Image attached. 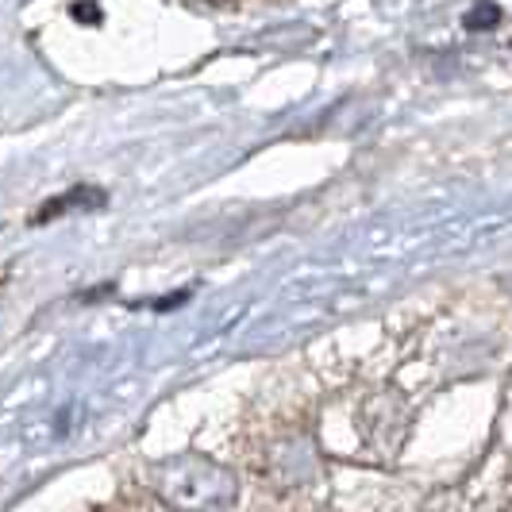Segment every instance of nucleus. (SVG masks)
<instances>
[{
  "instance_id": "obj_1",
  "label": "nucleus",
  "mask_w": 512,
  "mask_h": 512,
  "mask_svg": "<svg viewBox=\"0 0 512 512\" xmlns=\"http://www.w3.org/2000/svg\"><path fill=\"white\" fill-rule=\"evenodd\" d=\"M493 24H501V8H497L493 0H482L478 8L466 12V27H470V31H489Z\"/></svg>"
}]
</instances>
